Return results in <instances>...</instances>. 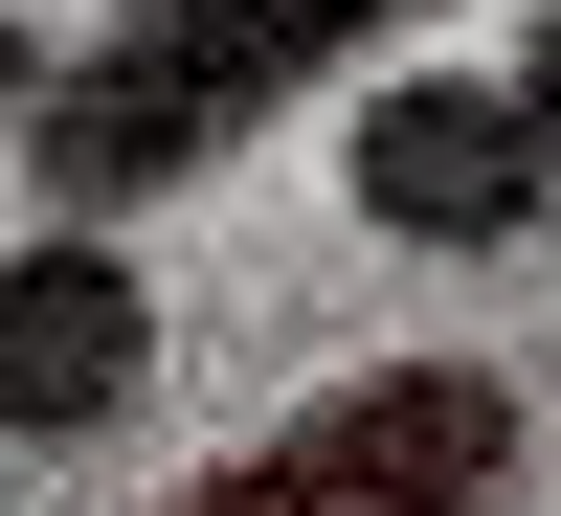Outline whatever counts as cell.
<instances>
[{"label": "cell", "instance_id": "6da1fadb", "mask_svg": "<svg viewBox=\"0 0 561 516\" xmlns=\"http://www.w3.org/2000/svg\"><path fill=\"white\" fill-rule=\"evenodd\" d=\"M404 23H427V0H113V23H68L45 90H23V203L135 225V203H180V180H225L293 90H337L359 45H404Z\"/></svg>", "mask_w": 561, "mask_h": 516}, {"label": "cell", "instance_id": "7a4b0ae2", "mask_svg": "<svg viewBox=\"0 0 561 516\" xmlns=\"http://www.w3.org/2000/svg\"><path fill=\"white\" fill-rule=\"evenodd\" d=\"M517 494V382L494 359H359L293 427H248L225 472H180L158 516H494Z\"/></svg>", "mask_w": 561, "mask_h": 516}, {"label": "cell", "instance_id": "3957f363", "mask_svg": "<svg viewBox=\"0 0 561 516\" xmlns=\"http://www.w3.org/2000/svg\"><path fill=\"white\" fill-rule=\"evenodd\" d=\"M561 203V135L517 113V68H382L359 90V225L382 248H517V225Z\"/></svg>", "mask_w": 561, "mask_h": 516}, {"label": "cell", "instance_id": "277c9868", "mask_svg": "<svg viewBox=\"0 0 561 516\" xmlns=\"http://www.w3.org/2000/svg\"><path fill=\"white\" fill-rule=\"evenodd\" d=\"M135 382H158V270H135V225L45 203L23 248H0V427L68 449V427H113Z\"/></svg>", "mask_w": 561, "mask_h": 516}, {"label": "cell", "instance_id": "5b68a950", "mask_svg": "<svg viewBox=\"0 0 561 516\" xmlns=\"http://www.w3.org/2000/svg\"><path fill=\"white\" fill-rule=\"evenodd\" d=\"M517 113L561 135V0H539V23H517Z\"/></svg>", "mask_w": 561, "mask_h": 516}, {"label": "cell", "instance_id": "8992f818", "mask_svg": "<svg viewBox=\"0 0 561 516\" xmlns=\"http://www.w3.org/2000/svg\"><path fill=\"white\" fill-rule=\"evenodd\" d=\"M23 90H45V23H0V135H23Z\"/></svg>", "mask_w": 561, "mask_h": 516}]
</instances>
